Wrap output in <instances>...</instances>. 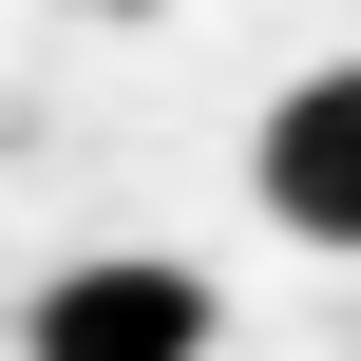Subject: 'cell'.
Instances as JSON below:
<instances>
[{
    "label": "cell",
    "mask_w": 361,
    "mask_h": 361,
    "mask_svg": "<svg viewBox=\"0 0 361 361\" xmlns=\"http://www.w3.org/2000/svg\"><path fill=\"white\" fill-rule=\"evenodd\" d=\"M247 190H267V228H286V247L361 267V57H324V76H286V95H267Z\"/></svg>",
    "instance_id": "obj_2"
},
{
    "label": "cell",
    "mask_w": 361,
    "mask_h": 361,
    "mask_svg": "<svg viewBox=\"0 0 361 361\" xmlns=\"http://www.w3.org/2000/svg\"><path fill=\"white\" fill-rule=\"evenodd\" d=\"M76 19H152V0H76Z\"/></svg>",
    "instance_id": "obj_3"
},
{
    "label": "cell",
    "mask_w": 361,
    "mask_h": 361,
    "mask_svg": "<svg viewBox=\"0 0 361 361\" xmlns=\"http://www.w3.org/2000/svg\"><path fill=\"white\" fill-rule=\"evenodd\" d=\"M19 361H209V267H171V247H76V267L19 305Z\"/></svg>",
    "instance_id": "obj_1"
}]
</instances>
